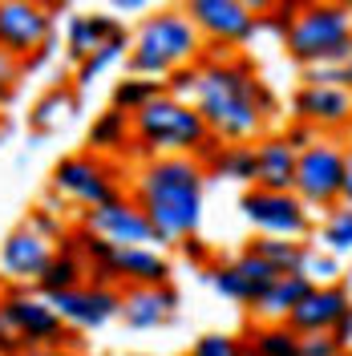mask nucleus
<instances>
[{"mask_svg":"<svg viewBox=\"0 0 352 356\" xmlns=\"http://www.w3.org/2000/svg\"><path fill=\"white\" fill-rule=\"evenodd\" d=\"M49 41H53V8L0 0V49L4 53L24 61L37 49H45Z\"/></svg>","mask_w":352,"mask_h":356,"instance_id":"4468645a","label":"nucleus"},{"mask_svg":"<svg viewBox=\"0 0 352 356\" xmlns=\"http://www.w3.org/2000/svg\"><path fill=\"white\" fill-rule=\"evenodd\" d=\"M198 57H202V37L191 24V17L182 8H154L130 33L126 73L166 81L175 69L198 65Z\"/></svg>","mask_w":352,"mask_h":356,"instance_id":"7ed1b4c3","label":"nucleus"},{"mask_svg":"<svg viewBox=\"0 0 352 356\" xmlns=\"http://www.w3.org/2000/svg\"><path fill=\"white\" fill-rule=\"evenodd\" d=\"M316 247L328 251V255H336V259L352 255V207L349 202H340V207L324 211L320 231H316Z\"/></svg>","mask_w":352,"mask_h":356,"instance_id":"c756f323","label":"nucleus"},{"mask_svg":"<svg viewBox=\"0 0 352 356\" xmlns=\"http://www.w3.org/2000/svg\"><path fill=\"white\" fill-rule=\"evenodd\" d=\"M191 356H247V344L235 332H202L191 344Z\"/></svg>","mask_w":352,"mask_h":356,"instance_id":"72a5a7b5","label":"nucleus"},{"mask_svg":"<svg viewBox=\"0 0 352 356\" xmlns=\"http://www.w3.org/2000/svg\"><path fill=\"white\" fill-rule=\"evenodd\" d=\"M49 304L57 308V316L73 332H93V328H106L122 312V288H106V284H89L86 280V284H77L69 291H53Z\"/></svg>","mask_w":352,"mask_h":356,"instance_id":"ddd939ff","label":"nucleus"},{"mask_svg":"<svg viewBox=\"0 0 352 356\" xmlns=\"http://www.w3.org/2000/svg\"><path fill=\"white\" fill-rule=\"evenodd\" d=\"M235 267L243 271V280H247V288H251V296H255V304H259V300L267 296V288L280 280V271H271V267H267L255 251H247V247L235 255Z\"/></svg>","mask_w":352,"mask_h":356,"instance_id":"2f4dec72","label":"nucleus"},{"mask_svg":"<svg viewBox=\"0 0 352 356\" xmlns=\"http://www.w3.org/2000/svg\"><path fill=\"white\" fill-rule=\"evenodd\" d=\"M24 353V344H21V336L13 332V324L4 320V312H0V356H21Z\"/></svg>","mask_w":352,"mask_h":356,"instance_id":"a19ab883","label":"nucleus"},{"mask_svg":"<svg viewBox=\"0 0 352 356\" xmlns=\"http://www.w3.org/2000/svg\"><path fill=\"white\" fill-rule=\"evenodd\" d=\"M182 13L198 29L202 44L243 49L259 33V17H251L239 0H182Z\"/></svg>","mask_w":352,"mask_h":356,"instance_id":"9b49d317","label":"nucleus"},{"mask_svg":"<svg viewBox=\"0 0 352 356\" xmlns=\"http://www.w3.org/2000/svg\"><path fill=\"white\" fill-rule=\"evenodd\" d=\"M130 57V33L122 29V33H113L110 41L102 44V49H93L81 65H73V89H86V86H93L102 73H110L113 65H122Z\"/></svg>","mask_w":352,"mask_h":356,"instance_id":"b1692460","label":"nucleus"},{"mask_svg":"<svg viewBox=\"0 0 352 356\" xmlns=\"http://www.w3.org/2000/svg\"><path fill=\"white\" fill-rule=\"evenodd\" d=\"M175 264L162 255V247H113L110 259L89 271V284L106 288H150V284H170Z\"/></svg>","mask_w":352,"mask_h":356,"instance_id":"f8f14e48","label":"nucleus"},{"mask_svg":"<svg viewBox=\"0 0 352 356\" xmlns=\"http://www.w3.org/2000/svg\"><path fill=\"white\" fill-rule=\"evenodd\" d=\"M239 211L247 227L255 235H271V239H300L308 243V235L316 231L308 202L296 191H264V186H247L239 199Z\"/></svg>","mask_w":352,"mask_h":356,"instance_id":"6e6552de","label":"nucleus"},{"mask_svg":"<svg viewBox=\"0 0 352 356\" xmlns=\"http://www.w3.org/2000/svg\"><path fill=\"white\" fill-rule=\"evenodd\" d=\"M296 162L300 150L284 134H264L255 142V186L264 191H291L296 186Z\"/></svg>","mask_w":352,"mask_h":356,"instance_id":"aec40b11","label":"nucleus"},{"mask_svg":"<svg viewBox=\"0 0 352 356\" xmlns=\"http://www.w3.org/2000/svg\"><path fill=\"white\" fill-rule=\"evenodd\" d=\"M207 284L219 291L223 300H231V304H243V308H255V296L247 288V280H243V271L235 267V259H215V264L207 267Z\"/></svg>","mask_w":352,"mask_h":356,"instance_id":"7c9ffc66","label":"nucleus"},{"mask_svg":"<svg viewBox=\"0 0 352 356\" xmlns=\"http://www.w3.org/2000/svg\"><path fill=\"white\" fill-rule=\"evenodd\" d=\"M344 202L352 207V142L344 146Z\"/></svg>","mask_w":352,"mask_h":356,"instance_id":"49530a36","label":"nucleus"},{"mask_svg":"<svg viewBox=\"0 0 352 356\" xmlns=\"http://www.w3.org/2000/svg\"><path fill=\"white\" fill-rule=\"evenodd\" d=\"M130 134H134V118L122 110H102L93 122H89V154H122V150H130Z\"/></svg>","mask_w":352,"mask_h":356,"instance_id":"5701e85b","label":"nucleus"},{"mask_svg":"<svg viewBox=\"0 0 352 356\" xmlns=\"http://www.w3.org/2000/svg\"><path fill=\"white\" fill-rule=\"evenodd\" d=\"M291 191L308 202L312 215L340 207L344 202V142L332 134H320L308 150H300Z\"/></svg>","mask_w":352,"mask_h":356,"instance_id":"0eeeda50","label":"nucleus"},{"mask_svg":"<svg viewBox=\"0 0 352 356\" xmlns=\"http://www.w3.org/2000/svg\"><path fill=\"white\" fill-rule=\"evenodd\" d=\"M284 138L296 146V150H308L312 142L320 138V130H316V126H308V122H296V118H291V122H287V130H284Z\"/></svg>","mask_w":352,"mask_h":356,"instance_id":"ea45409f","label":"nucleus"},{"mask_svg":"<svg viewBox=\"0 0 352 356\" xmlns=\"http://www.w3.org/2000/svg\"><path fill=\"white\" fill-rule=\"evenodd\" d=\"M332 336H336L344 348H352V312H344V316H340V324L332 328Z\"/></svg>","mask_w":352,"mask_h":356,"instance_id":"c03bdc74","label":"nucleus"},{"mask_svg":"<svg viewBox=\"0 0 352 356\" xmlns=\"http://www.w3.org/2000/svg\"><path fill=\"white\" fill-rule=\"evenodd\" d=\"M191 102L219 142H259L267 118L280 106L259 69L239 53L198 57V81Z\"/></svg>","mask_w":352,"mask_h":356,"instance_id":"f257e3e1","label":"nucleus"},{"mask_svg":"<svg viewBox=\"0 0 352 356\" xmlns=\"http://www.w3.org/2000/svg\"><path fill=\"white\" fill-rule=\"evenodd\" d=\"M195 81H198V65L175 69V73L166 77V93H175V97H182V102H191V97H195Z\"/></svg>","mask_w":352,"mask_h":356,"instance_id":"e433bc0d","label":"nucleus"},{"mask_svg":"<svg viewBox=\"0 0 352 356\" xmlns=\"http://www.w3.org/2000/svg\"><path fill=\"white\" fill-rule=\"evenodd\" d=\"M29 227H33V231H41L45 239H53V243L69 235V231H65V222L57 219V215H53L49 207H37V211H33V219H29Z\"/></svg>","mask_w":352,"mask_h":356,"instance_id":"c9c22d12","label":"nucleus"},{"mask_svg":"<svg viewBox=\"0 0 352 356\" xmlns=\"http://www.w3.org/2000/svg\"><path fill=\"white\" fill-rule=\"evenodd\" d=\"M178 312V288L175 284H150V288H122V320L134 332H154L166 328Z\"/></svg>","mask_w":352,"mask_h":356,"instance_id":"a211bd4d","label":"nucleus"},{"mask_svg":"<svg viewBox=\"0 0 352 356\" xmlns=\"http://www.w3.org/2000/svg\"><path fill=\"white\" fill-rule=\"evenodd\" d=\"M300 275H308L312 284H340V259L328 255V251H320L316 243H308Z\"/></svg>","mask_w":352,"mask_h":356,"instance_id":"473e14b6","label":"nucleus"},{"mask_svg":"<svg viewBox=\"0 0 352 356\" xmlns=\"http://www.w3.org/2000/svg\"><path fill=\"white\" fill-rule=\"evenodd\" d=\"M352 312V291L344 284H316V288L296 304V312L287 316L284 324L291 332L312 336V332H332L340 324V316Z\"/></svg>","mask_w":352,"mask_h":356,"instance_id":"f3484780","label":"nucleus"},{"mask_svg":"<svg viewBox=\"0 0 352 356\" xmlns=\"http://www.w3.org/2000/svg\"><path fill=\"white\" fill-rule=\"evenodd\" d=\"M312 288H316V284H312L308 275H300V271H291V275H280V280L267 288V296H264V300H259V304H255L251 312H255L264 324H284L287 316L296 312V304H300V300H304Z\"/></svg>","mask_w":352,"mask_h":356,"instance_id":"4be33fe9","label":"nucleus"},{"mask_svg":"<svg viewBox=\"0 0 352 356\" xmlns=\"http://www.w3.org/2000/svg\"><path fill=\"white\" fill-rule=\"evenodd\" d=\"M195 158L202 162L207 178L255 186V142H219V138H211Z\"/></svg>","mask_w":352,"mask_h":356,"instance_id":"6ab92c4d","label":"nucleus"},{"mask_svg":"<svg viewBox=\"0 0 352 356\" xmlns=\"http://www.w3.org/2000/svg\"><path fill=\"white\" fill-rule=\"evenodd\" d=\"M166 93V81H154V77H134V73H126L122 81H113L110 89V106L122 113H142L154 97H162Z\"/></svg>","mask_w":352,"mask_h":356,"instance_id":"bb28decb","label":"nucleus"},{"mask_svg":"<svg viewBox=\"0 0 352 356\" xmlns=\"http://www.w3.org/2000/svg\"><path fill=\"white\" fill-rule=\"evenodd\" d=\"M247 251H255L271 271L291 275V271H300V267H304V251H308V243H300V239H271V235H255V239L247 243Z\"/></svg>","mask_w":352,"mask_h":356,"instance_id":"cd10ccee","label":"nucleus"},{"mask_svg":"<svg viewBox=\"0 0 352 356\" xmlns=\"http://www.w3.org/2000/svg\"><path fill=\"white\" fill-rule=\"evenodd\" d=\"M340 356H352V348H344V353H340Z\"/></svg>","mask_w":352,"mask_h":356,"instance_id":"603ef678","label":"nucleus"},{"mask_svg":"<svg viewBox=\"0 0 352 356\" xmlns=\"http://www.w3.org/2000/svg\"><path fill=\"white\" fill-rule=\"evenodd\" d=\"M0 312L13 324V332L21 336L24 348H81L77 332L57 316V308L49 304V296L29 291V284H13L0 296Z\"/></svg>","mask_w":352,"mask_h":356,"instance_id":"423d86ee","label":"nucleus"},{"mask_svg":"<svg viewBox=\"0 0 352 356\" xmlns=\"http://www.w3.org/2000/svg\"><path fill=\"white\" fill-rule=\"evenodd\" d=\"M89 280V267L81 255H73V251H61L57 247V255H53V264L45 267V275L33 284V288L41 291V296H53V291H69L77 288V284H86Z\"/></svg>","mask_w":352,"mask_h":356,"instance_id":"c85d7f7f","label":"nucleus"},{"mask_svg":"<svg viewBox=\"0 0 352 356\" xmlns=\"http://www.w3.org/2000/svg\"><path fill=\"white\" fill-rule=\"evenodd\" d=\"M291 118L308 122L320 134H340L352 126V89L349 86H304L291 93Z\"/></svg>","mask_w":352,"mask_h":356,"instance_id":"2eb2a0df","label":"nucleus"},{"mask_svg":"<svg viewBox=\"0 0 352 356\" xmlns=\"http://www.w3.org/2000/svg\"><path fill=\"white\" fill-rule=\"evenodd\" d=\"M247 356H300V332H291L287 324H251L243 332Z\"/></svg>","mask_w":352,"mask_h":356,"instance_id":"a878e982","label":"nucleus"},{"mask_svg":"<svg viewBox=\"0 0 352 356\" xmlns=\"http://www.w3.org/2000/svg\"><path fill=\"white\" fill-rule=\"evenodd\" d=\"M73 110H77V89L73 86H53L45 97H37V106H33V113H29V130L33 134L61 130Z\"/></svg>","mask_w":352,"mask_h":356,"instance_id":"393cba45","label":"nucleus"},{"mask_svg":"<svg viewBox=\"0 0 352 356\" xmlns=\"http://www.w3.org/2000/svg\"><path fill=\"white\" fill-rule=\"evenodd\" d=\"M340 353H344V344H340L332 332L300 336V356H340Z\"/></svg>","mask_w":352,"mask_h":356,"instance_id":"f704fd0d","label":"nucleus"},{"mask_svg":"<svg viewBox=\"0 0 352 356\" xmlns=\"http://www.w3.org/2000/svg\"><path fill=\"white\" fill-rule=\"evenodd\" d=\"M17 77H21V61H17L13 53H4V49H0V106H8Z\"/></svg>","mask_w":352,"mask_h":356,"instance_id":"4c0bfd02","label":"nucleus"},{"mask_svg":"<svg viewBox=\"0 0 352 356\" xmlns=\"http://www.w3.org/2000/svg\"><path fill=\"white\" fill-rule=\"evenodd\" d=\"M202 186H207V170H202L198 158L191 154L150 158L134 175L130 199L146 211V219L154 222L162 243H182V239L198 235Z\"/></svg>","mask_w":352,"mask_h":356,"instance_id":"f03ea898","label":"nucleus"},{"mask_svg":"<svg viewBox=\"0 0 352 356\" xmlns=\"http://www.w3.org/2000/svg\"><path fill=\"white\" fill-rule=\"evenodd\" d=\"M53 255H57V243L45 239L41 231H33L29 222L8 231L4 243H0V267L13 284H37L45 275V267L53 264Z\"/></svg>","mask_w":352,"mask_h":356,"instance_id":"dca6fc26","label":"nucleus"},{"mask_svg":"<svg viewBox=\"0 0 352 356\" xmlns=\"http://www.w3.org/2000/svg\"><path fill=\"white\" fill-rule=\"evenodd\" d=\"M344 77H349V89H352V57L344 61Z\"/></svg>","mask_w":352,"mask_h":356,"instance_id":"8fccbe9b","label":"nucleus"},{"mask_svg":"<svg viewBox=\"0 0 352 356\" xmlns=\"http://www.w3.org/2000/svg\"><path fill=\"white\" fill-rule=\"evenodd\" d=\"M175 247H178V251H182V259H186V264L202 267V271H207V267L215 264V251H211V247L202 243L198 235H191V239H182V243H175Z\"/></svg>","mask_w":352,"mask_h":356,"instance_id":"58836bf2","label":"nucleus"},{"mask_svg":"<svg viewBox=\"0 0 352 356\" xmlns=\"http://www.w3.org/2000/svg\"><path fill=\"white\" fill-rule=\"evenodd\" d=\"M17 4H41V8H53L57 0H17Z\"/></svg>","mask_w":352,"mask_h":356,"instance_id":"09e8293b","label":"nucleus"},{"mask_svg":"<svg viewBox=\"0 0 352 356\" xmlns=\"http://www.w3.org/2000/svg\"><path fill=\"white\" fill-rule=\"evenodd\" d=\"M113 33H122V24L118 17L110 13H73L65 24V53L73 65H81L93 49H102V44L110 41Z\"/></svg>","mask_w":352,"mask_h":356,"instance_id":"412c9836","label":"nucleus"},{"mask_svg":"<svg viewBox=\"0 0 352 356\" xmlns=\"http://www.w3.org/2000/svg\"><path fill=\"white\" fill-rule=\"evenodd\" d=\"M287 57L300 69H320V65H344L352 57V8L316 0L304 8L284 33Z\"/></svg>","mask_w":352,"mask_h":356,"instance_id":"39448f33","label":"nucleus"},{"mask_svg":"<svg viewBox=\"0 0 352 356\" xmlns=\"http://www.w3.org/2000/svg\"><path fill=\"white\" fill-rule=\"evenodd\" d=\"M53 195H61L65 202L93 211L102 202H110L122 195V182H118V166L106 162L102 154H69L53 166Z\"/></svg>","mask_w":352,"mask_h":356,"instance_id":"1a4fd4ad","label":"nucleus"},{"mask_svg":"<svg viewBox=\"0 0 352 356\" xmlns=\"http://www.w3.org/2000/svg\"><path fill=\"white\" fill-rule=\"evenodd\" d=\"M312 4H316V0H275V8H271L267 17H280V21L291 24L300 13H304V8H312Z\"/></svg>","mask_w":352,"mask_h":356,"instance_id":"79ce46f5","label":"nucleus"},{"mask_svg":"<svg viewBox=\"0 0 352 356\" xmlns=\"http://www.w3.org/2000/svg\"><path fill=\"white\" fill-rule=\"evenodd\" d=\"M113 13H126V17H134V13H146L150 4H158V0H110Z\"/></svg>","mask_w":352,"mask_h":356,"instance_id":"37998d69","label":"nucleus"},{"mask_svg":"<svg viewBox=\"0 0 352 356\" xmlns=\"http://www.w3.org/2000/svg\"><path fill=\"white\" fill-rule=\"evenodd\" d=\"M215 134L207 130L202 113L195 110V102H182L175 93L154 97L142 113H134V134L130 150L142 162L150 158H170V154H191L195 158Z\"/></svg>","mask_w":352,"mask_h":356,"instance_id":"20e7f679","label":"nucleus"},{"mask_svg":"<svg viewBox=\"0 0 352 356\" xmlns=\"http://www.w3.org/2000/svg\"><path fill=\"white\" fill-rule=\"evenodd\" d=\"M239 4L247 8V13H251V17H259V21H264L267 13L275 8V0H239Z\"/></svg>","mask_w":352,"mask_h":356,"instance_id":"a18cd8bd","label":"nucleus"},{"mask_svg":"<svg viewBox=\"0 0 352 356\" xmlns=\"http://www.w3.org/2000/svg\"><path fill=\"white\" fill-rule=\"evenodd\" d=\"M332 4H344V8H352V0H332Z\"/></svg>","mask_w":352,"mask_h":356,"instance_id":"3c124183","label":"nucleus"},{"mask_svg":"<svg viewBox=\"0 0 352 356\" xmlns=\"http://www.w3.org/2000/svg\"><path fill=\"white\" fill-rule=\"evenodd\" d=\"M21 356H81V353H73V348H24Z\"/></svg>","mask_w":352,"mask_h":356,"instance_id":"de8ad7c7","label":"nucleus"},{"mask_svg":"<svg viewBox=\"0 0 352 356\" xmlns=\"http://www.w3.org/2000/svg\"><path fill=\"white\" fill-rule=\"evenodd\" d=\"M81 227H86L89 235H97V239H106L113 247H154V243L162 247L154 222L146 219V211L134 199H126V195L102 202L93 211H81Z\"/></svg>","mask_w":352,"mask_h":356,"instance_id":"9d476101","label":"nucleus"}]
</instances>
